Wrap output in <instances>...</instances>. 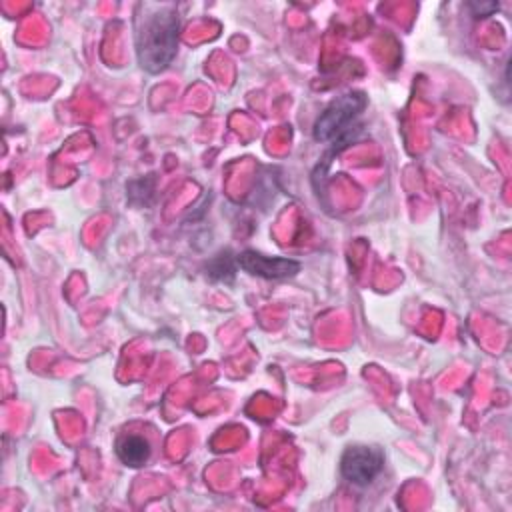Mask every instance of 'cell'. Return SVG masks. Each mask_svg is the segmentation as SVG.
<instances>
[{"label":"cell","mask_w":512,"mask_h":512,"mask_svg":"<svg viewBox=\"0 0 512 512\" xmlns=\"http://www.w3.org/2000/svg\"><path fill=\"white\" fill-rule=\"evenodd\" d=\"M116 456L118 460L124 464V466H130V468H140L144 466L150 456H152V446H150V440L142 434H122L118 440H116Z\"/></svg>","instance_id":"5b68a950"},{"label":"cell","mask_w":512,"mask_h":512,"mask_svg":"<svg viewBox=\"0 0 512 512\" xmlns=\"http://www.w3.org/2000/svg\"><path fill=\"white\" fill-rule=\"evenodd\" d=\"M180 18L174 4L140 2L134 16V48L142 70L158 74L166 70L178 48Z\"/></svg>","instance_id":"6da1fadb"},{"label":"cell","mask_w":512,"mask_h":512,"mask_svg":"<svg viewBox=\"0 0 512 512\" xmlns=\"http://www.w3.org/2000/svg\"><path fill=\"white\" fill-rule=\"evenodd\" d=\"M468 8L472 10V16H476V18H484V16H490L494 10H498V4H494V2H470L468 4Z\"/></svg>","instance_id":"52a82bcc"},{"label":"cell","mask_w":512,"mask_h":512,"mask_svg":"<svg viewBox=\"0 0 512 512\" xmlns=\"http://www.w3.org/2000/svg\"><path fill=\"white\" fill-rule=\"evenodd\" d=\"M238 268L252 276L278 280V278H290L296 272H300V262L284 256H264L254 250H244L236 256Z\"/></svg>","instance_id":"277c9868"},{"label":"cell","mask_w":512,"mask_h":512,"mask_svg":"<svg viewBox=\"0 0 512 512\" xmlns=\"http://www.w3.org/2000/svg\"><path fill=\"white\" fill-rule=\"evenodd\" d=\"M384 468V454L374 446H350L340 458L342 476L356 486L370 484Z\"/></svg>","instance_id":"3957f363"},{"label":"cell","mask_w":512,"mask_h":512,"mask_svg":"<svg viewBox=\"0 0 512 512\" xmlns=\"http://www.w3.org/2000/svg\"><path fill=\"white\" fill-rule=\"evenodd\" d=\"M368 98L362 92H346L336 96L314 122V138L320 142L344 144L352 130L358 128V118L366 110Z\"/></svg>","instance_id":"7a4b0ae2"},{"label":"cell","mask_w":512,"mask_h":512,"mask_svg":"<svg viewBox=\"0 0 512 512\" xmlns=\"http://www.w3.org/2000/svg\"><path fill=\"white\" fill-rule=\"evenodd\" d=\"M236 258H230V256H216L214 260L208 262V276L214 278V280H226L230 282L234 278V272H236Z\"/></svg>","instance_id":"8992f818"}]
</instances>
